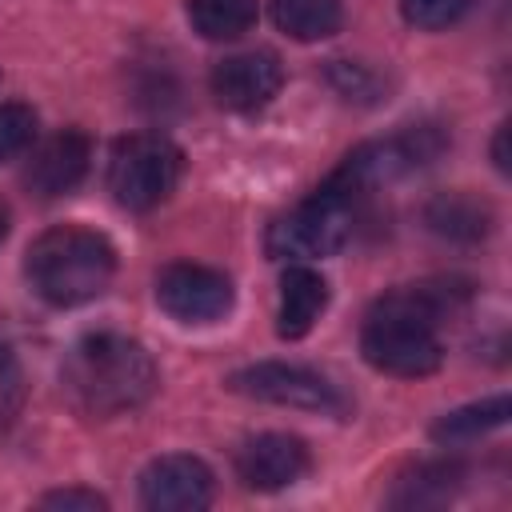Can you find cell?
Listing matches in <instances>:
<instances>
[{
	"mask_svg": "<svg viewBox=\"0 0 512 512\" xmlns=\"http://www.w3.org/2000/svg\"><path fill=\"white\" fill-rule=\"evenodd\" d=\"M424 220L436 236H444L452 244H476L492 228V208L484 200H476L472 192H440L428 204Z\"/></svg>",
	"mask_w": 512,
	"mask_h": 512,
	"instance_id": "4fadbf2b",
	"label": "cell"
},
{
	"mask_svg": "<svg viewBox=\"0 0 512 512\" xmlns=\"http://www.w3.org/2000/svg\"><path fill=\"white\" fill-rule=\"evenodd\" d=\"M156 304L180 324H216L232 312V280L204 264H168L156 276Z\"/></svg>",
	"mask_w": 512,
	"mask_h": 512,
	"instance_id": "52a82bcc",
	"label": "cell"
},
{
	"mask_svg": "<svg viewBox=\"0 0 512 512\" xmlns=\"http://www.w3.org/2000/svg\"><path fill=\"white\" fill-rule=\"evenodd\" d=\"M328 80L348 100H376L380 96V76L372 68H364V64H352V60H332L328 64Z\"/></svg>",
	"mask_w": 512,
	"mask_h": 512,
	"instance_id": "44dd1931",
	"label": "cell"
},
{
	"mask_svg": "<svg viewBox=\"0 0 512 512\" xmlns=\"http://www.w3.org/2000/svg\"><path fill=\"white\" fill-rule=\"evenodd\" d=\"M24 276L32 292L56 308H76L84 300H96L112 276H116V248L104 232L92 228H48L28 244Z\"/></svg>",
	"mask_w": 512,
	"mask_h": 512,
	"instance_id": "3957f363",
	"label": "cell"
},
{
	"mask_svg": "<svg viewBox=\"0 0 512 512\" xmlns=\"http://www.w3.org/2000/svg\"><path fill=\"white\" fill-rule=\"evenodd\" d=\"M184 156L180 148L160 132H132L112 144L108 156V188L116 204L128 212H148L164 204L180 180Z\"/></svg>",
	"mask_w": 512,
	"mask_h": 512,
	"instance_id": "5b68a950",
	"label": "cell"
},
{
	"mask_svg": "<svg viewBox=\"0 0 512 512\" xmlns=\"http://www.w3.org/2000/svg\"><path fill=\"white\" fill-rule=\"evenodd\" d=\"M228 388L264 404H280V408H300V412H320V416H348V396L320 372L300 368V364H280V360H264V364H248L240 372L228 376Z\"/></svg>",
	"mask_w": 512,
	"mask_h": 512,
	"instance_id": "8992f818",
	"label": "cell"
},
{
	"mask_svg": "<svg viewBox=\"0 0 512 512\" xmlns=\"http://www.w3.org/2000/svg\"><path fill=\"white\" fill-rule=\"evenodd\" d=\"M8 224H12V212H8V204L0 200V244H4V236H8Z\"/></svg>",
	"mask_w": 512,
	"mask_h": 512,
	"instance_id": "cb8c5ba5",
	"label": "cell"
},
{
	"mask_svg": "<svg viewBox=\"0 0 512 512\" xmlns=\"http://www.w3.org/2000/svg\"><path fill=\"white\" fill-rule=\"evenodd\" d=\"M24 396H28V384H24V368L16 360L12 348L0 344V428H8L20 408H24Z\"/></svg>",
	"mask_w": 512,
	"mask_h": 512,
	"instance_id": "ffe728a7",
	"label": "cell"
},
{
	"mask_svg": "<svg viewBox=\"0 0 512 512\" xmlns=\"http://www.w3.org/2000/svg\"><path fill=\"white\" fill-rule=\"evenodd\" d=\"M352 216L356 204L320 184L308 200H300L292 212L276 216L268 224L264 248L272 260H324L336 256L352 240Z\"/></svg>",
	"mask_w": 512,
	"mask_h": 512,
	"instance_id": "277c9868",
	"label": "cell"
},
{
	"mask_svg": "<svg viewBox=\"0 0 512 512\" xmlns=\"http://www.w3.org/2000/svg\"><path fill=\"white\" fill-rule=\"evenodd\" d=\"M464 480V468L460 464H448V460H436V464H416L408 476L396 480L392 488V504L396 508H432V504H444L456 496Z\"/></svg>",
	"mask_w": 512,
	"mask_h": 512,
	"instance_id": "5bb4252c",
	"label": "cell"
},
{
	"mask_svg": "<svg viewBox=\"0 0 512 512\" xmlns=\"http://www.w3.org/2000/svg\"><path fill=\"white\" fill-rule=\"evenodd\" d=\"M492 156H496V168H500V172H508V128H500V132H496Z\"/></svg>",
	"mask_w": 512,
	"mask_h": 512,
	"instance_id": "603a6c76",
	"label": "cell"
},
{
	"mask_svg": "<svg viewBox=\"0 0 512 512\" xmlns=\"http://www.w3.org/2000/svg\"><path fill=\"white\" fill-rule=\"evenodd\" d=\"M328 308V280L308 268V264H292L280 276V312H276V332L284 340H300L312 332V324L320 320V312Z\"/></svg>",
	"mask_w": 512,
	"mask_h": 512,
	"instance_id": "7c38bea8",
	"label": "cell"
},
{
	"mask_svg": "<svg viewBox=\"0 0 512 512\" xmlns=\"http://www.w3.org/2000/svg\"><path fill=\"white\" fill-rule=\"evenodd\" d=\"M40 504H44V508H80V512H100V508H108V500H104V496H96V492H84V488L48 492Z\"/></svg>",
	"mask_w": 512,
	"mask_h": 512,
	"instance_id": "7402d4cb",
	"label": "cell"
},
{
	"mask_svg": "<svg viewBox=\"0 0 512 512\" xmlns=\"http://www.w3.org/2000/svg\"><path fill=\"white\" fill-rule=\"evenodd\" d=\"M88 160H92V140L80 128H64V132H56L32 148V156L24 164V184L36 196L56 200L84 180Z\"/></svg>",
	"mask_w": 512,
	"mask_h": 512,
	"instance_id": "8fae6325",
	"label": "cell"
},
{
	"mask_svg": "<svg viewBox=\"0 0 512 512\" xmlns=\"http://www.w3.org/2000/svg\"><path fill=\"white\" fill-rule=\"evenodd\" d=\"M308 448L300 436L288 432H260L240 444L236 452V476L256 492H280L296 484L308 472Z\"/></svg>",
	"mask_w": 512,
	"mask_h": 512,
	"instance_id": "9c48e42d",
	"label": "cell"
},
{
	"mask_svg": "<svg viewBox=\"0 0 512 512\" xmlns=\"http://www.w3.org/2000/svg\"><path fill=\"white\" fill-rule=\"evenodd\" d=\"M468 300V288L456 280H428L380 296L360 328L364 360L384 376H432L444 360L440 324Z\"/></svg>",
	"mask_w": 512,
	"mask_h": 512,
	"instance_id": "6da1fadb",
	"label": "cell"
},
{
	"mask_svg": "<svg viewBox=\"0 0 512 512\" xmlns=\"http://www.w3.org/2000/svg\"><path fill=\"white\" fill-rule=\"evenodd\" d=\"M284 84V68L272 52H236L212 68V96L232 112L264 108Z\"/></svg>",
	"mask_w": 512,
	"mask_h": 512,
	"instance_id": "30bf717a",
	"label": "cell"
},
{
	"mask_svg": "<svg viewBox=\"0 0 512 512\" xmlns=\"http://www.w3.org/2000/svg\"><path fill=\"white\" fill-rule=\"evenodd\" d=\"M140 504L152 512H196L212 504V472L196 456H156L140 472Z\"/></svg>",
	"mask_w": 512,
	"mask_h": 512,
	"instance_id": "ba28073f",
	"label": "cell"
},
{
	"mask_svg": "<svg viewBox=\"0 0 512 512\" xmlns=\"http://www.w3.org/2000/svg\"><path fill=\"white\" fill-rule=\"evenodd\" d=\"M272 20L292 40H324L340 32L344 4L340 0H272Z\"/></svg>",
	"mask_w": 512,
	"mask_h": 512,
	"instance_id": "2e32d148",
	"label": "cell"
},
{
	"mask_svg": "<svg viewBox=\"0 0 512 512\" xmlns=\"http://www.w3.org/2000/svg\"><path fill=\"white\" fill-rule=\"evenodd\" d=\"M468 8H472V0H400L404 20L412 28H424V32H436V28L464 20Z\"/></svg>",
	"mask_w": 512,
	"mask_h": 512,
	"instance_id": "d6986e66",
	"label": "cell"
},
{
	"mask_svg": "<svg viewBox=\"0 0 512 512\" xmlns=\"http://www.w3.org/2000/svg\"><path fill=\"white\" fill-rule=\"evenodd\" d=\"M156 360L148 348L120 332H96L72 344L60 368L68 404L84 416H120L156 392Z\"/></svg>",
	"mask_w": 512,
	"mask_h": 512,
	"instance_id": "7a4b0ae2",
	"label": "cell"
},
{
	"mask_svg": "<svg viewBox=\"0 0 512 512\" xmlns=\"http://www.w3.org/2000/svg\"><path fill=\"white\" fill-rule=\"evenodd\" d=\"M188 20L204 40H236L256 24V0H188Z\"/></svg>",
	"mask_w": 512,
	"mask_h": 512,
	"instance_id": "e0dca14e",
	"label": "cell"
},
{
	"mask_svg": "<svg viewBox=\"0 0 512 512\" xmlns=\"http://www.w3.org/2000/svg\"><path fill=\"white\" fill-rule=\"evenodd\" d=\"M36 140V112L20 100L0 104V160H12L20 152H28Z\"/></svg>",
	"mask_w": 512,
	"mask_h": 512,
	"instance_id": "ac0fdd59",
	"label": "cell"
},
{
	"mask_svg": "<svg viewBox=\"0 0 512 512\" xmlns=\"http://www.w3.org/2000/svg\"><path fill=\"white\" fill-rule=\"evenodd\" d=\"M508 412H512L508 396L496 392V396H488V400H476V404H464V408H456V412H444V416L432 424V440H436V444H472V440H480L484 432L500 428V424L508 420Z\"/></svg>",
	"mask_w": 512,
	"mask_h": 512,
	"instance_id": "9a60e30c",
	"label": "cell"
}]
</instances>
